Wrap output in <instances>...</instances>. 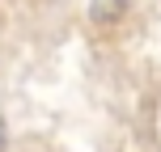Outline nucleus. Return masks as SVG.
I'll list each match as a JSON object with an SVG mask.
<instances>
[{"label": "nucleus", "mask_w": 161, "mask_h": 152, "mask_svg": "<svg viewBox=\"0 0 161 152\" xmlns=\"http://www.w3.org/2000/svg\"><path fill=\"white\" fill-rule=\"evenodd\" d=\"M131 0H89V17H93L97 25H114L119 17H127Z\"/></svg>", "instance_id": "f257e3e1"}, {"label": "nucleus", "mask_w": 161, "mask_h": 152, "mask_svg": "<svg viewBox=\"0 0 161 152\" xmlns=\"http://www.w3.org/2000/svg\"><path fill=\"white\" fill-rule=\"evenodd\" d=\"M4 148H8V123L0 118V152H4Z\"/></svg>", "instance_id": "f03ea898"}]
</instances>
